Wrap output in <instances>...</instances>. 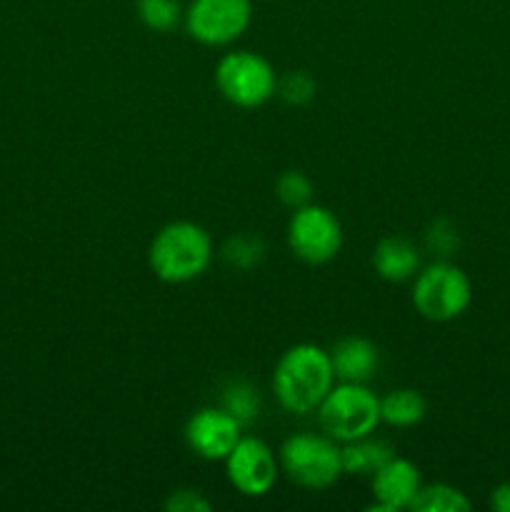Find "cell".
I'll list each match as a JSON object with an SVG mask.
<instances>
[{
    "mask_svg": "<svg viewBox=\"0 0 510 512\" xmlns=\"http://www.w3.org/2000/svg\"><path fill=\"white\" fill-rule=\"evenodd\" d=\"M470 300H473V285L458 265L440 260L428 265L415 278L413 305L425 320L448 323L460 318L468 310Z\"/></svg>",
    "mask_w": 510,
    "mask_h": 512,
    "instance_id": "cell-5",
    "label": "cell"
},
{
    "mask_svg": "<svg viewBox=\"0 0 510 512\" xmlns=\"http://www.w3.org/2000/svg\"><path fill=\"white\" fill-rule=\"evenodd\" d=\"M470 508L473 505L465 498V493L445 483L423 485L410 505V510L415 512H468Z\"/></svg>",
    "mask_w": 510,
    "mask_h": 512,
    "instance_id": "cell-16",
    "label": "cell"
},
{
    "mask_svg": "<svg viewBox=\"0 0 510 512\" xmlns=\"http://www.w3.org/2000/svg\"><path fill=\"white\" fill-rule=\"evenodd\" d=\"M280 465L293 483L308 490H328L343 475L340 448L330 435H293L280 448Z\"/></svg>",
    "mask_w": 510,
    "mask_h": 512,
    "instance_id": "cell-4",
    "label": "cell"
},
{
    "mask_svg": "<svg viewBox=\"0 0 510 512\" xmlns=\"http://www.w3.org/2000/svg\"><path fill=\"white\" fill-rule=\"evenodd\" d=\"M330 360L340 383H368L380 370L378 345L358 335L338 340L330 350Z\"/></svg>",
    "mask_w": 510,
    "mask_h": 512,
    "instance_id": "cell-12",
    "label": "cell"
},
{
    "mask_svg": "<svg viewBox=\"0 0 510 512\" xmlns=\"http://www.w3.org/2000/svg\"><path fill=\"white\" fill-rule=\"evenodd\" d=\"M223 408L245 428V425L258 420L260 410H263V398L245 380H233L223 390Z\"/></svg>",
    "mask_w": 510,
    "mask_h": 512,
    "instance_id": "cell-17",
    "label": "cell"
},
{
    "mask_svg": "<svg viewBox=\"0 0 510 512\" xmlns=\"http://www.w3.org/2000/svg\"><path fill=\"white\" fill-rule=\"evenodd\" d=\"M425 398L413 388L390 390L385 398H380V420H385L393 428H410L425 418Z\"/></svg>",
    "mask_w": 510,
    "mask_h": 512,
    "instance_id": "cell-15",
    "label": "cell"
},
{
    "mask_svg": "<svg viewBox=\"0 0 510 512\" xmlns=\"http://www.w3.org/2000/svg\"><path fill=\"white\" fill-rule=\"evenodd\" d=\"M333 383L335 370L330 353L310 343L285 350L273 373V393L280 408L295 415L318 410Z\"/></svg>",
    "mask_w": 510,
    "mask_h": 512,
    "instance_id": "cell-1",
    "label": "cell"
},
{
    "mask_svg": "<svg viewBox=\"0 0 510 512\" xmlns=\"http://www.w3.org/2000/svg\"><path fill=\"white\" fill-rule=\"evenodd\" d=\"M213 240L208 230L190 220H175L158 230L148 248V265L163 283H190L208 270Z\"/></svg>",
    "mask_w": 510,
    "mask_h": 512,
    "instance_id": "cell-2",
    "label": "cell"
},
{
    "mask_svg": "<svg viewBox=\"0 0 510 512\" xmlns=\"http://www.w3.org/2000/svg\"><path fill=\"white\" fill-rule=\"evenodd\" d=\"M428 245L430 250H435L438 255H453V250H458L460 235L448 220H438V223L430 225L428 230Z\"/></svg>",
    "mask_w": 510,
    "mask_h": 512,
    "instance_id": "cell-22",
    "label": "cell"
},
{
    "mask_svg": "<svg viewBox=\"0 0 510 512\" xmlns=\"http://www.w3.org/2000/svg\"><path fill=\"white\" fill-rule=\"evenodd\" d=\"M275 195L290 210H298L303 205H308L310 198H313V183L300 170H288L275 183Z\"/></svg>",
    "mask_w": 510,
    "mask_h": 512,
    "instance_id": "cell-20",
    "label": "cell"
},
{
    "mask_svg": "<svg viewBox=\"0 0 510 512\" xmlns=\"http://www.w3.org/2000/svg\"><path fill=\"white\" fill-rule=\"evenodd\" d=\"M215 85L228 103L238 108H260L278 90V75L263 55L235 50L220 58Z\"/></svg>",
    "mask_w": 510,
    "mask_h": 512,
    "instance_id": "cell-6",
    "label": "cell"
},
{
    "mask_svg": "<svg viewBox=\"0 0 510 512\" xmlns=\"http://www.w3.org/2000/svg\"><path fill=\"white\" fill-rule=\"evenodd\" d=\"M243 438V425L225 408H203L185 425L188 448L203 460H225Z\"/></svg>",
    "mask_w": 510,
    "mask_h": 512,
    "instance_id": "cell-10",
    "label": "cell"
},
{
    "mask_svg": "<svg viewBox=\"0 0 510 512\" xmlns=\"http://www.w3.org/2000/svg\"><path fill=\"white\" fill-rule=\"evenodd\" d=\"M275 93L290 105H305L315 95V80L305 70H293V73L278 78V90Z\"/></svg>",
    "mask_w": 510,
    "mask_h": 512,
    "instance_id": "cell-21",
    "label": "cell"
},
{
    "mask_svg": "<svg viewBox=\"0 0 510 512\" xmlns=\"http://www.w3.org/2000/svg\"><path fill=\"white\" fill-rule=\"evenodd\" d=\"M420 488L423 483H420L418 465L393 455L383 468L373 473V495L378 500L373 510L395 512L410 508Z\"/></svg>",
    "mask_w": 510,
    "mask_h": 512,
    "instance_id": "cell-11",
    "label": "cell"
},
{
    "mask_svg": "<svg viewBox=\"0 0 510 512\" xmlns=\"http://www.w3.org/2000/svg\"><path fill=\"white\" fill-rule=\"evenodd\" d=\"M490 505L495 512H510V483L498 485L490 495Z\"/></svg>",
    "mask_w": 510,
    "mask_h": 512,
    "instance_id": "cell-24",
    "label": "cell"
},
{
    "mask_svg": "<svg viewBox=\"0 0 510 512\" xmlns=\"http://www.w3.org/2000/svg\"><path fill=\"white\" fill-rule=\"evenodd\" d=\"M375 273L390 283H403V280L413 278L420 268V255L418 248L410 243L408 238L400 235H388L375 245L373 253Z\"/></svg>",
    "mask_w": 510,
    "mask_h": 512,
    "instance_id": "cell-13",
    "label": "cell"
},
{
    "mask_svg": "<svg viewBox=\"0 0 510 512\" xmlns=\"http://www.w3.org/2000/svg\"><path fill=\"white\" fill-rule=\"evenodd\" d=\"M250 18V0H193L185 13V28L203 45H230L248 30Z\"/></svg>",
    "mask_w": 510,
    "mask_h": 512,
    "instance_id": "cell-8",
    "label": "cell"
},
{
    "mask_svg": "<svg viewBox=\"0 0 510 512\" xmlns=\"http://www.w3.org/2000/svg\"><path fill=\"white\" fill-rule=\"evenodd\" d=\"M343 228L335 213L323 205H303L288 223V248L308 265H323L340 253Z\"/></svg>",
    "mask_w": 510,
    "mask_h": 512,
    "instance_id": "cell-7",
    "label": "cell"
},
{
    "mask_svg": "<svg viewBox=\"0 0 510 512\" xmlns=\"http://www.w3.org/2000/svg\"><path fill=\"white\" fill-rule=\"evenodd\" d=\"M165 508L170 512H208L210 503L198 493V490H175L168 500Z\"/></svg>",
    "mask_w": 510,
    "mask_h": 512,
    "instance_id": "cell-23",
    "label": "cell"
},
{
    "mask_svg": "<svg viewBox=\"0 0 510 512\" xmlns=\"http://www.w3.org/2000/svg\"><path fill=\"white\" fill-rule=\"evenodd\" d=\"M265 255V243L258 235H235L225 243L223 248V260L233 268L248 270L253 265H258Z\"/></svg>",
    "mask_w": 510,
    "mask_h": 512,
    "instance_id": "cell-19",
    "label": "cell"
},
{
    "mask_svg": "<svg viewBox=\"0 0 510 512\" xmlns=\"http://www.w3.org/2000/svg\"><path fill=\"white\" fill-rule=\"evenodd\" d=\"M318 420L335 443L365 438L380 423V398L365 383H340L318 405Z\"/></svg>",
    "mask_w": 510,
    "mask_h": 512,
    "instance_id": "cell-3",
    "label": "cell"
},
{
    "mask_svg": "<svg viewBox=\"0 0 510 512\" xmlns=\"http://www.w3.org/2000/svg\"><path fill=\"white\" fill-rule=\"evenodd\" d=\"M135 8H138L140 20L155 33H170L183 13L178 0H138Z\"/></svg>",
    "mask_w": 510,
    "mask_h": 512,
    "instance_id": "cell-18",
    "label": "cell"
},
{
    "mask_svg": "<svg viewBox=\"0 0 510 512\" xmlns=\"http://www.w3.org/2000/svg\"><path fill=\"white\" fill-rule=\"evenodd\" d=\"M225 473L238 493L248 498H263L278 480V463H275L273 450L263 440L240 438L225 458Z\"/></svg>",
    "mask_w": 510,
    "mask_h": 512,
    "instance_id": "cell-9",
    "label": "cell"
},
{
    "mask_svg": "<svg viewBox=\"0 0 510 512\" xmlns=\"http://www.w3.org/2000/svg\"><path fill=\"white\" fill-rule=\"evenodd\" d=\"M340 458H343V473L373 475L393 458V448L383 440H370V435H365L345 443V448H340Z\"/></svg>",
    "mask_w": 510,
    "mask_h": 512,
    "instance_id": "cell-14",
    "label": "cell"
}]
</instances>
